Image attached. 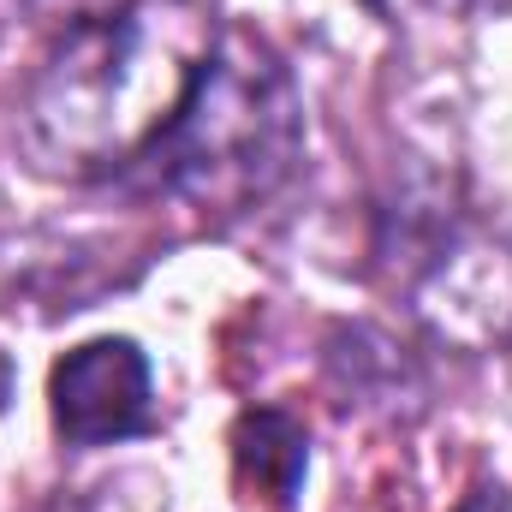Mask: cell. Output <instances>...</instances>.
I'll return each mask as SVG.
<instances>
[{"label": "cell", "instance_id": "1", "mask_svg": "<svg viewBox=\"0 0 512 512\" xmlns=\"http://www.w3.org/2000/svg\"><path fill=\"white\" fill-rule=\"evenodd\" d=\"M221 18L197 0L78 12L24 90L18 137L48 179H126L191 96Z\"/></svg>", "mask_w": 512, "mask_h": 512}, {"label": "cell", "instance_id": "2", "mask_svg": "<svg viewBox=\"0 0 512 512\" xmlns=\"http://www.w3.org/2000/svg\"><path fill=\"white\" fill-rule=\"evenodd\" d=\"M304 155V102L286 60L245 24H221L173 126L126 179L191 203L197 215H245L268 203Z\"/></svg>", "mask_w": 512, "mask_h": 512}, {"label": "cell", "instance_id": "3", "mask_svg": "<svg viewBox=\"0 0 512 512\" xmlns=\"http://www.w3.org/2000/svg\"><path fill=\"white\" fill-rule=\"evenodd\" d=\"M376 262L393 292L447 340H501L512 328V251H501L447 185H405L382 209Z\"/></svg>", "mask_w": 512, "mask_h": 512}, {"label": "cell", "instance_id": "4", "mask_svg": "<svg viewBox=\"0 0 512 512\" xmlns=\"http://www.w3.org/2000/svg\"><path fill=\"white\" fill-rule=\"evenodd\" d=\"M48 405L54 429L66 447H114L155 423V387H149V358L126 334H102L72 346L54 376H48Z\"/></svg>", "mask_w": 512, "mask_h": 512}, {"label": "cell", "instance_id": "5", "mask_svg": "<svg viewBox=\"0 0 512 512\" xmlns=\"http://www.w3.org/2000/svg\"><path fill=\"white\" fill-rule=\"evenodd\" d=\"M304 471H310V435L292 411L251 405L233 423V477H239L251 507L292 512L298 489H304Z\"/></svg>", "mask_w": 512, "mask_h": 512}, {"label": "cell", "instance_id": "6", "mask_svg": "<svg viewBox=\"0 0 512 512\" xmlns=\"http://www.w3.org/2000/svg\"><path fill=\"white\" fill-rule=\"evenodd\" d=\"M387 24H465L483 12H507L512 0H364Z\"/></svg>", "mask_w": 512, "mask_h": 512}, {"label": "cell", "instance_id": "7", "mask_svg": "<svg viewBox=\"0 0 512 512\" xmlns=\"http://www.w3.org/2000/svg\"><path fill=\"white\" fill-rule=\"evenodd\" d=\"M459 512H512V495L501 489V483H483V489H471L465 495V507Z\"/></svg>", "mask_w": 512, "mask_h": 512}]
</instances>
